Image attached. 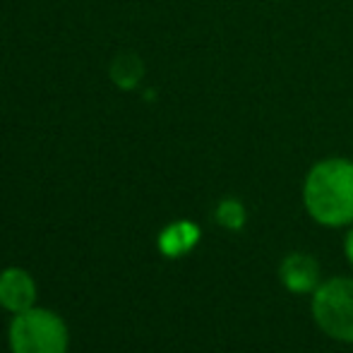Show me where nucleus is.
<instances>
[{
  "label": "nucleus",
  "instance_id": "6e6552de",
  "mask_svg": "<svg viewBox=\"0 0 353 353\" xmlns=\"http://www.w3.org/2000/svg\"><path fill=\"white\" fill-rule=\"evenodd\" d=\"M214 219L226 231H241L248 221V210L238 197H223L214 210Z\"/></svg>",
  "mask_w": 353,
  "mask_h": 353
},
{
  "label": "nucleus",
  "instance_id": "f03ea898",
  "mask_svg": "<svg viewBox=\"0 0 353 353\" xmlns=\"http://www.w3.org/2000/svg\"><path fill=\"white\" fill-rule=\"evenodd\" d=\"M8 344L12 353H68L70 334L65 320L58 312L34 305L12 315Z\"/></svg>",
  "mask_w": 353,
  "mask_h": 353
},
{
  "label": "nucleus",
  "instance_id": "39448f33",
  "mask_svg": "<svg viewBox=\"0 0 353 353\" xmlns=\"http://www.w3.org/2000/svg\"><path fill=\"white\" fill-rule=\"evenodd\" d=\"M279 281L288 293H315V288L322 283L320 265L307 252H291L279 265Z\"/></svg>",
  "mask_w": 353,
  "mask_h": 353
},
{
  "label": "nucleus",
  "instance_id": "0eeeda50",
  "mask_svg": "<svg viewBox=\"0 0 353 353\" xmlns=\"http://www.w3.org/2000/svg\"><path fill=\"white\" fill-rule=\"evenodd\" d=\"M108 74H111V82L116 84L118 89H123V92H132V89L140 87V82L144 77V63L137 53L123 51L111 61Z\"/></svg>",
  "mask_w": 353,
  "mask_h": 353
},
{
  "label": "nucleus",
  "instance_id": "20e7f679",
  "mask_svg": "<svg viewBox=\"0 0 353 353\" xmlns=\"http://www.w3.org/2000/svg\"><path fill=\"white\" fill-rule=\"evenodd\" d=\"M37 305V281L22 267H8L0 272V307L12 315Z\"/></svg>",
  "mask_w": 353,
  "mask_h": 353
},
{
  "label": "nucleus",
  "instance_id": "f257e3e1",
  "mask_svg": "<svg viewBox=\"0 0 353 353\" xmlns=\"http://www.w3.org/2000/svg\"><path fill=\"white\" fill-rule=\"evenodd\" d=\"M303 207L325 228L353 226V159L325 157L303 178Z\"/></svg>",
  "mask_w": 353,
  "mask_h": 353
},
{
  "label": "nucleus",
  "instance_id": "7ed1b4c3",
  "mask_svg": "<svg viewBox=\"0 0 353 353\" xmlns=\"http://www.w3.org/2000/svg\"><path fill=\"white\" fill-rule=\"evenodd\" d=\"M312 320L330 339L353 344V279L332 276L315 288L310 301Z\"/></svg>",
  "mask_w": 353,
  "mask_h": 353
},
{
  "label": "nucleus",
  "instance_id": "1a4fd4ad",
  "mask_svg": "<svg viewBox=\"0 0 353 353\" xmlns=\"http://www.w3.org/2000/svg\"><path fill=\"white\" fill-rule=\"evenodd\" d=\"M344 255L349 260V265L353 267V226H349L346 231V238H344Z\"/></svg>",
  "mask_w": 353,
  "mask_h": 353
},
{
  "label": "nucleus",
  "instance_id": "423d86ee",
  "mask_svg": "<svg viewBox=\"0 0 353 353\" xmlns=\"http://www.w3.org/2000/svg\"><path fill=\"white\" fill-rule=\"evenodd\" d=\"M200 238H202L200 226L188 221V219H181V221H171L166 228H161V233L157 238V245L163 257H181L185 252H190L200 243Z\"/></svg>",
  "mask_w": 353,
  "mask_h": 353
}]
</instances>
